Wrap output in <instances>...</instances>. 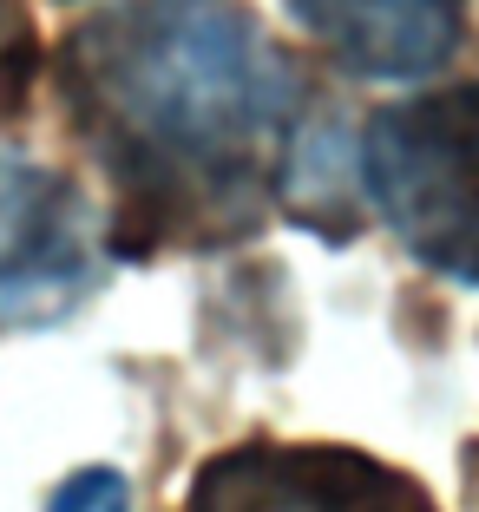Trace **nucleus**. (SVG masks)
Listing matches in <instances>:
<instances>
[{"mask_svg": "<svg viewBox=\"0 0 479 512\" xmlns=\"http://www.w3.org/2000/svg\"><path fill=\"white\" fill-rule=\"evenodd\" d=\"M283 14L329 66L368 86L440 73L473 33L466 0H283Z\"/></svg>", "mask_w": 479, "mask_h": 512, "instance_id": "5", "label": "nucleus"}, {"mask_svg": "<svg viewBox=\"0 0 479 512\" xmlns=\"http://www.w3.org/2000/svg\"><path fill=\"white\" fill-rule=\"evenodd\" d=\"M105 283L92 204L66 171L0 151V329L73 316Z\"/></svg>", "mask_w": 479, "mask_h": 512, "instance_id": "3", "label": "nucleus"}, {"mask_svg": "<svg viewBox=\"0 0 479 512\" xmlns=\"http://www.w3.org/2000/svg\"><path fill=\"white\" fill-rule=\"evenodd\" d=\"M184 512H440L414 473L329 440H243L197 467Z\"/></svg>", "mask_w": 479, "mask_h": 512, "instance_id": "4", "label": "nucleus"}, {"mask_svg": "<svg viewBox=\"0 0 479 512\" xmlns=\"http://www.w3.org/2000/svg\"><path fill=\"white\" fill-rule=\"evenodd\" d=\"M46 512H132V486H125L119 467H86L53 493Z\"/></svg>", "mask_w": 479, "mask_h": 512, "instance_id": "7", "label": "nucleus"}, {"mask_svg": "<svg viewBox=\"0 0 479 512\" xmlns=\"http://www.w3.org/2000/svg\"><path fill=\"white\" fill-rule=\"evenodd\" d=\"M53 86L112 184L105 256L132 263L250 243L322 119L309 66L243 0H105L60 40Z\"/></svg>", "mask_w": 479, "mask_h": 512, "instance_id": "1", "label": "nucleus"}, {"mask_svg": "<svg viewBox=\"0 0 479 512\" xmlns=\"http://www.w3.org/2000/svg\"><path fill=\"white\" fill-rule=\"evenodd\" d=\"M40 73V46H33V20L20 0H0V119H14Z\"/></svg>", "mask_w": 479, "mask_h": 512, "instance_id": "6", "label": "nucleus"}, {"mask_svg": "<svg viewBox=\"0 0 479 512\" xmlns=\"http://www.w3.org/2000/svg\"><path fill=\"white\" fill-rule=\"evenodd\" d=\"M355 184L420 270L479 289V79L368 112Z\"/></svg>", "mask_w": 479, "mask_h": 512, "instance_id": "2", "label": "nucleus"}]
</instances>
